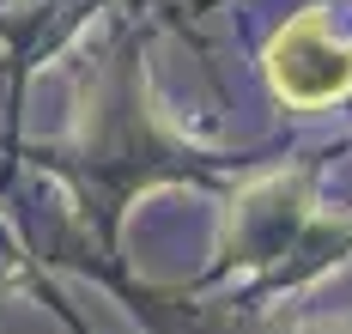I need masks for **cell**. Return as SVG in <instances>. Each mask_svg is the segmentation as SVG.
Returning <instances> with one entry per match:
<instances>
[{
    "mask_svg": "<svg viewBox=\"0 0 352 334\" xmlns=\"http://www.w3.org/2000/svg\"><path fill=\"white\" fill-rule=\"evenodd\" d=\"M267 79L285 104L298 110H322L352 91V43L328 31L322 12H298L280 37L267 43Z\"/></svg>",
    "mask_w": 352,
    "mask_h": 334,
    "instance_id": "cell-1",
    "label": "cell"
}]
</instances>
